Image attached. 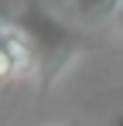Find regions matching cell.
I'll return each mask as SVG.
<instances>
[{
	"label": "cell",
	"mask_w": 123,
	"mask_h": 126,
	"mask_svg": "<svg viewBox=\"0 0 123 126\" xmlns=\"http://www.w3.org/2000/svg\"><path fill=\"white\" fill-rule=\"evenodd\" d=\"M116 27L123 31V7H120V14H116Z\"/></svg>",
	"instance_id": "obj_4"
},
{
	"label": "cell",
	"mask_w": 123,
	"mask_h": 126,
	"mask_svg": "<svg viewBox=\"0 0 123 126\" xmlns=\"http://www.w3.org/2000/svg\"><path fill=\"white\" fill-rule=\"evenodd\" d=\"M123 0H75V17L82 24H102V21H116Z\"/></svg>",
	"instance_id": "obj_3"
},
{
	"label": "cell",
	"mask_w": 123,
	"mask_h": 126,
	"mask_svg": "<svg viewBox=\"0 0 123 126\" xmlns=\"http://www.w3.org/2000/svg\"><path fill=\"white\" fill-rule=\"evenodd\" d=\"M17 27L34 44V55H38V85H41V95H48L51 85L62 79V72L72 65V58L85 48V34H79L68 24H62L58 17H51L38 3L24 7V14L17 17Z\"/></svg>",
	"instance_id": "obj_1"
},
{
	"label": "cell",
	"mask_w": 123,
	"mask_h": 126,
	"mask_svg": "<svg viewBox=\"0 0 123 126\" xmlns=\"http://www.w3.org/2000/svg\"><path fill=\"white\" fill-rule=\"evenodd\" d=\"M38 68V55L31 38L20 31L17 24H0V85H10L14 79L27 75Z\"/></svg>",
	"instance_id": "obj_2"
}]
</instances>
